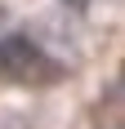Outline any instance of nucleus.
I'll list each match as a JSON object with an SVG mask.
<instances>
[{"mask_svg": "<svg viewBox=\"0 0 125 129\" xmlns=\"http://www.w3.org/2000/svg\"><path fill=\"white\" fill-rule=\"evenodd\" d=\"M0 67L13 76H31V67H40V49L27 36H0Z\"/></svg>", "mask_w": 125, "mask_h": 129, "instance_id": "f257e3e1", "label": "nucleus"}]
</instances>
